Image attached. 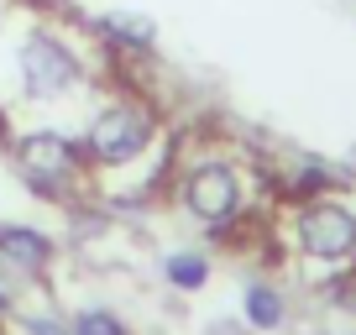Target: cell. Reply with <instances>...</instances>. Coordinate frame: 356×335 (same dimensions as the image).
I'll list each match as a JSON object with an SVG mask.
<instances>
[{
    "mask_svg": "<svg viewBox=\"0 0 356 335\" xmlns=\"http://www.w3.org/2000/svg\"><path fill=\"white\" fill-rule=\"evenodd\" d=\"M168 136V115L157 95H142L131 84H100L79 121L89 179H126L136 163L152 157V147Z\"/></svg>",
    "mask_w": 356,
    "mask_h": 335,
    "instance_id": "cell-2",
    "label": "cell"
},
{
    "mask_svg": "<svg viewBox=\"0 0 356 335\" xmlns=\"http://www.w3.org/2000/svg\"><path fill=\"white\" fill-rule=\"evenodd\" d=\"M84 37L95 42V53L105 58V63H152L157 47H163V26H157V16L136 11V6H111V11L100 16H84Z\"/></svg>",
    "mask_w": 356,
    "mask_h": 335,
    "instance_id": "cell-6",
    "label": "cell"
},
{
    "mask_svg": "<svg viewBox=\"0 0 356 335\" xmlns=\"http://www.w3.org/2000/svg\"><path fill=\"white\" fill-rule=\"evenodd\" d=\"M22 6H32L42 16H74V0H22Z\"/></svg>",
    "mask_w": 356,
    "mask_h": 335,
    "instance_id": "cell-11",
    "label": "cell"
},
{
    "mask_svg": "<svg viewBox=\"0 0 356 335\" xmlns=\"http://www.w3.org/2000/svg\"><path fill=\"white\" fill-rule=\"evenodd\" d=\"M6 314H16V299H11L6 288H0V320H6Z\"/></svg>",
    "mask_w": 356,
    "mask_h": 335,
    "instance_id": "cell-12",
    "label": "cell"
},
{
    "mask_svg": "<svg viewBox=\"0 0 356 335\" xmlns=\"http://www.w3.org/2000/svg\"><path fill=\"white\" fill-rule=\"evenodd\" d=\"M157 272H163V283L173 293H204L215 278V257L204 246H173V252L157 257Z\"/></svg>",
    "mask_w": 356,
    "mask_h": 335,
    "instance_id": "cell-9",
    "label": "cell"
},
{
    "mask_svg": "<svg viewBox=\"0 0 356 335\" xmlns=\"http://www.w3.org/2000/svg\"><path fill=\"white\" fill-rule=\"evenodd\" d=\"M278 236L304 272H314L325 283L351 278L356 272V183L283 204Z\"/></svg>",
    "mask_w": 356,
    "mask_h": 335,
    "instance_id": "cell-4",
    "label": "cell"
},
{
    "mask_svg": "<svg viewBox=\"0 0 356 335\" xmlns=\"http://www.w3.org/2000/svg\"><path fill=\"white\" fill-rule=\"evenodd\" d=\"M0 11H6V0H0Z\"/></svg>",
    "mask_w": 356,
    "mask_h": 335,
    "instance_id": "cell-13",
    "label": "cell"
},
{
    "mask_svg": "<svg viewBox=\"0 0 356 335\" xmlns=\"http://www.w3.org/2000/svg\"><path fill=\"white\" fill-rule=\"evenodd\" d=\"M351 6H356V0H351Z\"/></svg>",
    "mask_w": 356,
    "mask_h": 335,
    "instance_id": "cell-14",
    "label": "cell"
},
{
    "mask_svg": "<svg viewBox=\"0 0 356 335\" xmlns=\"http://www.w3.org/2000/svg\"><path fill=\"white\" fill-rule=\"evenodd\" d=\"M53 262H58V241L42 225H26V220L0 225V268L22 272V278H42Z\"/></svg>",
    "mask_w": 356,
    "mask_h": 335,
    "instance_id": "cell-7",
    "label": "cell"
},
{
    "mask_svg": "<svg viewBox=\"0 0 356 335\" xmlns=\"http://www.w3.org/2000/svg\"><path fill=\"white\" fill-rule=\"evenodd\" d=\"M262 168L231 142H178V163L168 179V204L184 215V225H194L210 241H236L246 231V220L257 215V194H262Z\"/></svg>",
    "mask_w": 356,
    "mask_h": 335,
    "instance_id": "cell-1",
    "label": "cell"
},
{
    "mask_svg": "<svg viewBox=\"0 0 356 335\" xmlns=\"http://www.w3.org/2000/svg\"><path fill=\"white\" fill-rule=\"evenodd\" d=\"M289 288L273 278H246L241 283V325L257 335H278L289 325Z\"/></svg>",
    "mask_w": 356,
    "mask_h": 335,
    "instance_id": "cell-8",
    "label": "cell"
},
{
    "mask_svg": "<svg viewBox=\"0 0 356 335\" xmlns=\"http://www.w3.org/2000/svg\"><path fill=\"white\" fill-rule=\"evenodd\" d=\"M16 90L26 105H68L84 100L105 84V58L95 53V42L79 32H68L63 22H32L16 37Z\"/></svg>",
    "mask_w": 356,
    "mask_h": 335,
    "instance_id": "cell-3",
    "label": "cell"
},
{
    "mask_svg": "<svg viewBox=\"0 0 356 335\" xmlns=\"http://www.w3.org/2000/svg\"><path fill=\"white\" fill-rule=\"evenodd\" d=\"M68 330L74 335H131V325L115 309H105V304H89V309H79L74 320H68Z\"/></svg>",
    "mask_w": 356,
    "mask_h": 335,
    "instance_id": "cell-10",
    "label": "cell"
},
{
    "mask_svg": "<svg viewBox=\"0 0 356 335\" xmlns=\"http://www.w3.org/2000/svg\"><path fill=\"white\" fill-rule=\"evenodd\" d=\"M11 163H16L26 189L37 199H53V204L79 199L89 183V163H84V147H79V131H63V126H26V131H16Z\"/></svg>",
    "mask_w": 356,
    "mask_h": 335,
    "instance_id": "cell-5",
    "label": "cell"
}]
</instances>
